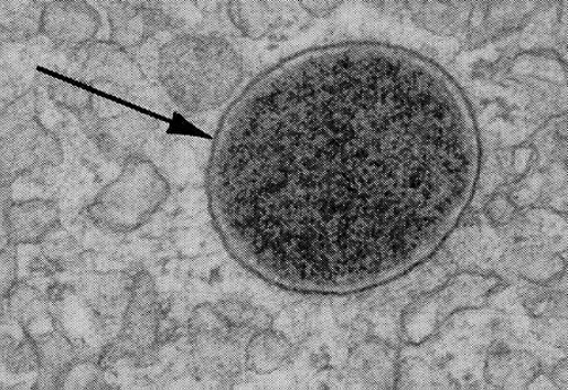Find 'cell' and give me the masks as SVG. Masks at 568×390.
I'll list each match as a JSON object with an SVG mask.
<instances>
[{"mask_svg": "<svg viewBox=\"0 0 568 390\" xmlns=\"http://www.w3.org/2000/svg\"><path fill=\"white\" fill-rule=\"evenodd\" d=\"M60 227V209L55 202L32 198L12 203L2 212V242L17 247L40 245Z\"/></svg>", "mask_w": 568, "mask_h": 390, "instance_id": "obj_8", "label": "cell"}, {"mask_svg": "<svg viewBox=\"0 0 568 390\" xmlns=\"http://www.w3.org/2000/svg\"><path fill=\"white\" fill-rule=\"evenodd\" d=\"M99 364L93 361L75 362L68 370L63 388H94L99 383Z\"/></svg>", "mask_w": 568, "mask_h": 390, "instance_id": "obj_19", "label": "cell"}, {"mask_svg": "<svg viewBox=\"0 0 568 390\" xmlns=\"http://www.w3.org/2000/svg\"><path fill=\"white\" fill-rule=\"evenodd\" d=\"M19 263H17V246L11 242L2 245V297L6 299L17 284Z\"/></svg>", "mask_w": 568, "mask_h": 390, "instance_id": "obj_20", "label": "cell"}, {"mask_svg": "<svg viewBox=\"0 0 568 390\" xmlns=\"http://www.w3.org/2000/svg\"><path fill=\"white\" fill-rule=\"evenodd\" d=\"M90 80H108L127 86L129 76L141 77L128 51L109 41H92L72 54Z\"/></svg>", "mask_w": 568, "mask_h": 390, "instance_id": "obj_10", "label": "cell"}, {"mask_svg": "<svg viewBox=\"0 0 568 390\" xmlns=\"http://www.w3.org/2000/svg\"><path fill=\"white\" fill-rule=\"evenodd\" d=\"M39 118V94L30 89L2 108V136Z\"/></svg>", "mask_w": 568, "mask_h": 390, "instance_id": "obj_16", "label": "cell"}, {"mask_svg": "<svg viewBox=\"0 0 568 390\" xmlns=\"http://www.w3.org/2000/svg\"><path fill=\"white\" fill-rule=\"evenodd\" d=\"M153 120L139 112L126 111L124 115L101 119L94 143L105 159L125 164L141 155L148 137L153 132Z\"/></svg>", "mask_w": 568, "mask_h": 390, "instance_id": "obj_9", "label": "cell"}, {"mask_svg": "<svg viewBox=\"0 0 568 390\" xmlns=\"http://www.w3.org/2000/svg\"><path fill=\"white\" fill-rule=\"evenodd\" d=\"M162 310L152 275H136L124 319V331L103 350L99 366L110 369L120 359H130L138 367H150L159 359L160 318Z\"/></svg>", "mask_w": 568, "mask_h": 390, "instance_id": "obj_4", "label": "cell"}, {"mask_svg": "<svg viewBox=\"0 0 568 390\" xmlns=\"http://www.w3.org/2000/svg\"><path fill=\"white\" fill-rule=\"evenodd\" d=\"M108 22L110 41L127 51L139 48L156 34L173 28L171 17L153 0H116L108 7Z\"/></svg>", "mask_w": 568, "mask_h": 390, "instance_id": "obj_7", "label": "cell"}, {"mask_svg": "<svg viewBox=\"0 0 568 390\" xmlns=\"http://www.w3.org/2000/svg\"><path fill=\"white\" fill-rule=\"evenodd\" d=\"M4 300H8V307H10L12 316L19 321L22 327L36 318L32 314V308L37 305L40 296L32 285L17 283Z\"/></svg>", "mask_w": 568, "mask_h": 390, "instance_id": "obj_18", "label": "cell"}, {"mask_svg": "<svg viewBox=\"0 0 568 390\" xmlns=\"http://www.w3.org/2000/svg\"><path fill=\"white\" fill-rule=\"evenodd\" d=\"M2 360L13 375H23V372L39 369V353L33 337L25 333V339L17 344L10 335L3 334Z\"/></svg>", "mask_w": 568, "mask_h": 390, "instance_id": "obj_15", "label": "cell"}, {"mask_svg": "<svg viewBox=\"0 0 568 390\" xmlns=\"http://www.w3.org/2000/svg\"><path fill=\"white\" fill-rule=\"evenodd\" d=\"M47 93L56 106L73 111L76 116L92 107L93 94L65 80L51 79Z\"/></svg>", "mask_w": 568, "mask_h": 390, "instance_id": "obj_17", "label": "cell"}, {"mask_svg": "<svg viewBox=\"0 0 568 390\" xmlns=\"http://www.w3.org/2000/svg\"><path fill=\"white\" fill-rule=\"evenodd\" d=\"M36 344L40 368L36 389L63 388L64 379L76 362V350L68 337L54 331L33 337Z\"/></svg>", "mask_w": 568, "mask_h": 390, "instance_id": "obj_12", "label": "cell"}, {"mask_svg": "<svg viewBox=\"0 0 568 390\" xmlns=\"http://www.w3.org/2000/svg\"><path fill=\"white\" fill-rule=\"evenodd\" d=\"M64 161L63 147L54 132L33 119L2 136V186L36 167H56Z\"/></svg>", "mask_w": 568, "mask_h": 390, "instance_id": "obj_5", "label": "cell"}, {"mask_svg": "<svg viewBox=\"0 0 568 390\" xmlns=\"http://www.w3.org/2000/svg\"><path fill=\"white\" fill-rule=\"evenodd\" d=\"M281 0H229L227 15L244 37L259 41L281 20Z\"/></svg>", "mask_w": 568, "mask_h": 390, "instance_id": "obj_13", "label": "cell"}, {"mask_svg": "<svg viewBox=\"0 0 568 390\" xmlns=\"http://www.w3.org/2000/svg\"><path fill=\"white\" fill-rule=\"evenodd\" d=\"M287 351L288 345L281 335L274 332L259 333L248 346V367L260 375L274 371L281 366Z\"/></svg>", "mask_w": 568, "mask_h": 390, "instance_id": "obj_14", "label": "cell"}, {"mask_svg": "<svg viewBox=\"0 0 568 390\" xmlns=\"http://www.w3.org/2000/svg\"><path fill=\"white\" fill-rule=\"evenodd\" d=\"M100 28V14L87 0H49L42 6L40 33L69 54L94 41Z\"/></svg>", "mask_w": 568, "mask_h": 390, "instance_id": "obj_6", "label": "cell"}, {"mask_svg": "<svg viewBox=\"0 0 568 390\" xmlns=\"http://www.w3.org/2000/svg\"><path fill=\"white\" fill-rule=\"evenodd\" d=\"M482 141L440 65L386 42L302 51L225 111L208 209L258 279L351 294L400 279L448 240L473 202Z\"/></svg>", "mask_w": 568, "mask_h": 390, "instance_id": "obj_1", "label": "cell"}, {"mask_svg": "<svg viewBox=\"0 0 568 390\" xmlns=\"http://www.w3.org/2000/svg\"><path fill=\"white\" fill-rule=\"evenodd\" d=\"M406 7L419 29L446 37L468 30L474 12L471 0H406Z\"/></svg>", "mask_w": 568, "mask_h": 390, "instance_id": "obj_11", "label": "cell"}, {"mask_svg": "<svg viewBox=\"0 0 568 390\" xmlns=\"http://www.w3.org/2000/svg\"><path fill=\"white\" fill-rule=\"evenodd\" d=\"M297 2L306 13L314 19H323V17L334 13L347 0H297Z\"/></svg>", "mask_w": 568, "mask_h": 390, "instance_id": "obj_21", "label": "cell"}, {"mask_svg": "<svg viewBox=\"0 0 568 390\" xmlns=\"http://www.w3.org/2000/svg\"><path fill=\"white\" fill-rule=\"evenodd\" d=\"M170 195V185L142 155L128 160L120 175L89 206L96 227L109 232H132L152 219Z\"/></svg>", "mask_w": 568, "mask_h": 390, "instance_id": "obj_3", "label": "cell"}, {"mask_svg": "<svg viewBox=\"0 0 568 390\" xmlns=\"http://www.w3.org/2000/svg\"><path fill=\"white\" fill-rule=\"evenodd\" d=\"M157 76L170 99L196 116L233 97L244 79V65L237 50L222 37L181 34L161 47Z\"/></svg>", "mask_w": 568, "mask_h": 390, "instance_id": "obj_2", "label": "cell"}]
</instances>
